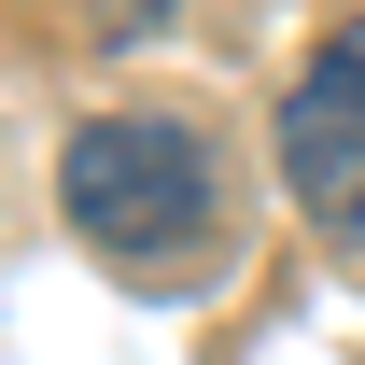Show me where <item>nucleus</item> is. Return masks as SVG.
Listing matches in <instances>:
<instances>
[{
    "mask_svg": "<svg viewBox=\"0 0 365 365\" xmlns=\"http://www.w3.org/2000/svg\"><path fill=\"white\" fill-rule=\"evenodd\" d=\"M56 211L140 295H197L225 267V169L182 113H85L71 155H56Z\"/></svg>",
    "mask_w": 365,
    "mask_h": 365,
    "instance_id": "f257e3e1",
    "label": "nucleus"
},
{
    "mask_svg": "<svg viewBox=\"0 0 365 365\" xmlns=\"http://www.w3.org/2000/svg\"><path fill=\"white\" fill-rule=\"evenodd\" d=\"M281 182L337 253H365V14L323 29L309 71L281 85Z\"/></svg>",
    "mask_w": 365,
    "mask_h": 365,
    "instance_id": "f03ea898",
    "label": "nucleus"
}]
</instances>
